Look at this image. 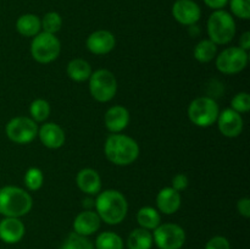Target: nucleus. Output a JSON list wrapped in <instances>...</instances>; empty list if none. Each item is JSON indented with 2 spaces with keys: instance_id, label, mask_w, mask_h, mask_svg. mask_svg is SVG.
<instances>
[{
  "instance_id": "35",
  "label": "nucleus",
  "mask_w": 250,
  "mask_h": 249,
  "mask_svg": "<svg viewBox=\"0 0 250 249\" xmlns=\"http://www.w3.org/2000/svg\"><path fill=\"white\" fill-rule=\"evenodd\" d=\"M204 2L210 9L222 10V7H225L227 5L229 0H204Z\"/></svg>"
},
{
  "instance_id": "29",
  "label": "nucleus",
  "mask_w": 250,
  "mask_h": 249,
  "mask_svg": "<svg viewBox=\"0 0 250 249\" xmlns=\"http://www.w3.org/2000/svg\"><path fill=\"white\" fill-rule=\"evenodd\" d=\"M44 175L38 167H31L24 175V185L29 190H38L43 186Z\"/></svg>"
},
{
  "instance_id": "32",
  "label": "nucleus",
  "mask_w": 250,
  "mask_h": 249,
  "mask_svg": "<svg viewBox=\"0 0 250 249\" xmlns=\"http://www.w3.org/2000/svg\"><path fill=\"white\" fill-rule=\"evenodd\" d=\"M205 249H231L229 239L222 236H215L205 246Z\"/></svg>"
},
{
  "instance_id": "33",
  "label": "nucleus",
  "mask_w": 250,
  "mask_h": 249,
  "mask_svg": "<svg viewBox=\"0 0 250 249\" xmlns=\"http://www.w3.org/2000/svg\"><path fill=\"white\" fill-rule=\"evenodd\" d=\"M188 183H189V180L185 173H178L172 178V188L177 192L186 189L188 187Z\"/></svg>"
},
{
  "instance_id": "36",
  "label": "nucleus",
  "mask_w": 250,
  "mask_h": 249,
  "mask_svg": "<svg viewBox=\"0 0 250 249\" xmlns=\"http://www.w3.org/2000/svg\"><path fill=\"white\" fill-rule=\"evenodd\" d=\"M239 48L243 49V50L248 51L250 49V32H244L241 36V39H239Z\"/></svg>"
},
{
  "instance_id": "24",
  "label": "nucleus",
  "mask_w": 250,
  "mask_h": 249,
  "mask_svg": "<svg viewBox=\"0 0 250 249\" xmlns=\"http://www.w3.org/2000/svg\"><path fill=\"white\" fill-rule=\"evenodd\" d=\"M193 54H194V58L197 59L199 62H210V61L216 56L217 45L214 42L210 41V39H203V41H200L199 43L195 45Z\"/></svg>"
},
{
  "instance_id": "2",
  "label": "nucleus",
  "mask_w": 250,
  "mask_h": 249,
  "mask_svg": "<svg viewBox=\"0 0 250 249\" xmlns=\"http://www.w3.org/2000/svg\"><path fill=\"white\" fill-rule=\"evenodd\" d=\"M107 160L119 166L133 164L139 155V145L133 138L126 134L114 133L107 137L104 144Z\"/></svg>"
},
{
  "instance_id": "20",
  "label": "nucleus",
  "mask_w": 250,
  "mask_h": 249,
  "mask_svg": "<svg viewBox=\"0 0 250 249\" xmlns=\"http://www.w3.org/2000/svg\"><path fill=\"white\" fill-rule=\"evenodd\" d=\"M42 28L41 20L33 14H24L16 21V29L21 36L34 37L39 33Z\"/></svg>"
},
{
  "instance_id": "1",
  "label": "nucleus",
  "mask_w": 250,
  "mask_h": 249,
  "mask_svg": "<svg viewBox=\"0 0 250 249\" xmlns=\"http://www.w3.org/2000/svg\"><path fill=\"white\" fill-rule=\"evenodd\" d=\"M94 207L100 220L107 225L121 224L128 211L126 198L116 189H107L99 193Z\"/></svg>"
},
{
  "instance_id": "26",
  "label": "nucleus",
  "mask_w": 250,
  "mask_h": 249,
  "mask_svg": "<svg viewBox=\"0 0 250 249\" xmlns=\"http://www.w3.org/2000/svg\"><path fill=\"white\" fill-rule=\"evenodd\" d=\"M29 114L36 122H44L50 115V105L44 99H36L29 106Z\"/></svg>"
},
{
  "instance_id": "4",
  "label": "nucleus",
  "mask_w": 250,
  "mask_h": 249,
  "mask_svg": "<svg viewBox=\"0 0 250 249\" xmlns=\"http://www.w3.org/2000/svg\"><path fill=\"white\" fill-rule=\"evenodd\" d=\"M209 39L216 45H225L236 34V22L232 15L225 10H215L208 20Z\"/></svg>"
},
{
  "instance_id": "21",
  "label": "nucleus",
  "mask_w": 250,
  "mask_h": 249,
  "mask_svg": "<svg viewBox=\"0 0 250 249\" xmlns=\"http://www.w3.org/2000/svg\"><path fill=\"white\" fill-rule=\"evenodd\" d=\"M67 75L75 82H84L89 80L92 75V67L89 62L83 59H73L67 65Z\"/></svg>"
},
{
  "instance_id": "16",
  "label": "nucleus",
  "mask_w": 250,
  "mask_h": 249,
  "mask_svg": "<svg viewBox=\"0 0 250 249\" xmlns=\"http://www.w3.org/2000/svg\"><path fill=\"white\" fill-rule=\"evenodd\" d=\"M38 136L44 146L49 149H59L65 143V132L59 124L49 122L38 129Z\"/></svg>"
},
{
  "instance_id": "8",
  "label": "nucleus",
  "mask_w": 250,
  "mask_h": 249,
  "mask_svg": "<svg viewBox=\"0 0 250 249\" xmlns=\"http://www.w3.org/2000/svg\"><path fill=\"white\" fill-rule=\"evenodd\" d=\"M248 51L239 46H229L217 55L216 68L225 75H236L248 65Z\"/></svg>"
},
{
  "instance_id": "11",
  "label": "nucleus",
  "mask_w": 250,
  "mask_h": 249,
  "mask_svg": "<svg viewBox=\"0 0 250 249\" xmlns=\"http://www.w3.org/2000/svg\"><path fill=\"white\" fill-rule=\"evenodd\" d=\"M172 15L178 23L193 26L200 20L202 10L193 0H176L172 6Z\"/></svg>"
},
{
  "instance_id": "25",
  "label": "nucleus",
  "mask_w": 250,
  "mask_h": 249,
  "mask_svg": "<svg viewBox=\"0 0 250 249\" xmlns=\"http://www.w3.org/2000/svg\"><path fill=\"white\" fill-rule=\"evenodd\" d=\"M97 249H124V241L117 233L106 231L100 233L95 239Z\"/></svg>"
},
{
  "instance_id": "22",
  "label": "nucleus",
  "mask_w": 250,
  "mask_h": 249,
  "mask_svg": "<svg viewBox=\"0 0 250 249\" xmlns=\"http://www.w3.org/2000/svg\"><path fill=\"white\" fill-rule=\"evenodd\" d=\"M153 246V234L142 227L133 229L127 239L128 249H150Z\"/></svg>"
},
{
  "instance_id": "13",
  "label": "nucleus",
  "mask_w": 250,
  "mask_h": 249,
  "mask_svg": "<svg viewBox=\"0 0 250 249\" xmlns=\"http://www.w3.org/2000/svg\"><path fill=\"white\" fill-rule=\"evenodd\" d=\"M116 39L110 31L99 29L90 34L87 38V48L95 55H105L114 50Z\"/></svg>"
},
{
  "instance_id": "18",
  "label": "nucleus",
  "mask_w": 250,
  "mask_h": 249,
  "mask_svg": "<svg viewBox=\"0 0 250 249\" xmlns=\"http://www.w3.org/2000/svg\"><path fill=\"white\" fill-rule=\"evenodd\" d=\"M181 203H182L181 193L173 189L172 187L163 188L156 197V205L159 208V211L166 215L175 214L181 208Z\"/></svg>"
},
{
  "instance_id": "19",
  "label": "nucleus",
  "mask_w": 250,
  "mask_h": 249,
  "mask_svg": "<svg viewBox=\"0 0 250 249\" xmlns=\"http://www.w3.org/2000/svg\"><path fill=\"white\" fill-rule=\"evenodd\" d=\"M76 182L78 188L85 194L94 195L102 190V178L99 173L93 168H82L77 173Z\"/></svg>"
},
{
  "instance_id": "7",
  "label": "nucleus",
  "mask_w": 250,
  "mask_h": 249,
  "mask_svg": "<svg viewBox=\"0 0 250 249\" xmlns=\"http://www.w3.org/2000/svg\"><path fill=\"white\" fill-rule=\"evenodd\" d=\"M61 51L60 41L55 34L42 32L34 36L31 44L32 58L39 63H49L58 59Z\"/></svg>"
},
{
  "instance_id": "15",
  "label": "nucleus",
  "mask_w": 250,
  "mask_h": 249,
  "mask_svg": "<svg viewBox=\"0 0 250 249\" xmlns=\"http://www.w3.org/2000/svg\"><path fill=\"white\" fill-rule=\"evenodd\" d=\"M100 224H102V220L97 211L84 210L76 216L73 221V229L77 234L88 237L100 228Z\"/></svg>"
},
{
  "instance_id": "9",
  "label": "nucleus",
  "mask_w": 250,
  "mask_h": 249,
  "mask_svg": "<svg viewBox=\"0 0 250 249\" xmlns=\"http://www.w3.org/2000/svg\"><path fill=\"white\" fill-rule=\"evenodd\" d=\"M7 138L16 144L31 143L38 134V126L37 122L29 117L19 116L10 120L6 124Z\"/></svg>"
},
{
  "instance_id": "12",
  "label": "nucleus",
  "mask_w": 250,
  "mask_h": 249,
  "mask_svg": "<svg viewBox=\"0 0 250 249\" xmlns=\"http://www.w3.org/2000/svg\"><path fill=\"white\" fill-rule=\"evenodd\" d=\"M219 131L227 138H236L243 131V119L241 114L232 109H225L216 120Z\"/></svg>"
},
{
  "instance_id": "30",
  "label": "nucleus",
  "mask_w": 250,
  "mask_h": 249,
  "mask_svg": "<svg viewBox=\"0 0 250 249\" xmlns=\"http://www.w3.org/2000/svg\"><path fill=\"white\" fill-rule=\"evenodd\" d=\"M231 11L242 20L250 19V0H229Z\"/></svg>"
},
{
  "instance_id": "3",
  "label": "nucleus",
  "mask_w": 250,
  "mask_h": 249,
  "mask_svg": "<svg viewBox=\"0 0 250 249\" xmlns=\"http://www.w3.org/2000/svg\"><path fill=\"white\" fill-rule=\"evenodd\" d=\"M33 199L26 190L15 186L0 188V214L5 217H21L28 214Z\"/></svg>"
},
{
  "instance_id": "27",
  "label": "nucleus",
  "mask_w": 250,
  "mask_h": 249,
  "mask_svg": "<svg viewBox=\"0 0 250 249\" xmlns=\"http://www.w3.org/2000/svg\"><path fill=\"white\" fill-rule=\"evenodd\" d=\"M60 249H94V246L87 237L72 232L68 234Z\"/></svg>"
},
{
  "instance_id": "6",
  "label": "nucleus",
  "mask_w": 250,
  "mask_h": 249,
  "mask_svg": "<svg viewBox=\"0 0 250 249\" xmlns=\"http://www.w3.org/2000/svg\"><path fill=\"white\" fill-rule=\"evenodd\" d=\"M89 90L92 97L99 103H107L116 95L117 81L109 70H98L89 77Z\"/></svg>"
},
{
  "instance_id": "34",
  "label": "nucleus",
  "mask_w": 250,
  "mask_h": 249,
  "mask_svg": "<svg viewBox=\"0 0 250 249\" xmlns=\"http://www.w3.org/2000/svg\"><path fill=\"white\" fill-rule=\"evenodd\" d=\"M237 209H238V212L243 217H246V219L250 217V199L249 198H242V199H239L238 203H237Z\"/></svg>"
},
{
  "instance_id": "23",
  "label": "nucleus",
  "mask_w": 250,
  "mask_h": 249,
  "mask_svg": "<svg viewBox=\"0 0 250 249\" xmlns=\"http://www.w3.org/2000/svg\"><path fill=\"white\" fill-rule=\"evenodd\" d=\"M137 221L144 229H155L161 224V216L156 209L151 207H143L137 212Z\"/></svg>"
},
{
  "instance_id": "17",
  "label": "nucleus",
  "mask_w": 250,
  "mask_h": 249,
  "mask_svg": "<svg viewBox=\"0 0 250 249\" xmlns=\"http://www.w3.org/2000/svg\"><path fill=\"white\" fill-rule=\"evenodd\" d=\"M106 128L112 133H120L129 124V112L126 107L115 105L106 111L104 116Z\"/></svg>"
},
{
  "instance_id": "5",
  "label": "nucleus",
  "mask_w": 250,
  "mask_h": 249,
  "mask_svg": "<svg viewBox=\"0 0 250 249\" xmlns=\"http://www.w3.org/2000/svg\"><path fill=\"white\" fill-rule=\"evenodd\" d=\"M220 107L212 98H195L188 106V117L198 127H209L216 122Z\"/></svg>"
},
{
  "instance_id": "10",
  "label": "nucleus",
  "mask_w": 250,
  "mask_h": 249,
  "mask_svg": "<svg viewBox=\"0 0 250 249\" xmlns=\"http://www.w3.org/2000/svg\"><path fill=\"white\" fill-rule=\"evenodd\" d=\"M153 242L159 249H181L186 242V232L180 225L160 224L154 229Z\"/></svg>"
},
{
  "instance_id": "14",
  "label": "nucleus",
  "mask_w": 250,
  "mask_h": 249,
  "mask_svg": "<svg viewBox=\"0 0 250 249\" xmlns=\"http://www.w3.org/2000/svg\"><path fill=\"white\" fill-rule=\"evenodd\" d=\"M24 225L19 217H4L0 221V239L7 244H15L24 236Z\"/></svg>"
},
{
  "instance_id": "37",
  "label": "nucleus",
  "mask_w": 250,
  "mask_h": 249,
  "mask_svg": "<svg viewBox=\"0 0 250 249\" xmlns=\"http://www.w3.org/2000/svg\"><path fill=\"white\" fill-rule=\"evenodd\" d=\"M94 204H95L94 200H93V199H89V198H87V199L83 200V207H84V208H88L87 210H90L89 208L94 207Z\"/></svg>"
},
{
  "instance_id": "31",
  "label": "nucleus",
  "mask_w": 250,
  "mask_h": 249,
  "mask_svg": "<svg viewBox=\"0 0 250 249\" xmlns=\"http://www.w3.org/2000/svg\"><path fill=\"white\" fill-rule=\"evenodd\" d=\"M231 109L238 114L248 112L250 110V95L246 92H241L233 97L231 100Z\"/></svg>"
},
{
  "instance_id": "28",
  "label": "nucleus",
  "mask_w": 250,
  "mask_h": 249,
  "mask_svg": "<svg viewBox=\"0 0 250 249\" xmlns=\"http://www.w3.org/2000/svg\"><path fill=\"white\" fill-rule=\"evenodd\" d=\"M42 28L44 32L50 34L58 33L62 27V19L60 15L55 11H50L44 15L43 20H41Z\"/></svg>"
}]
</instances>
